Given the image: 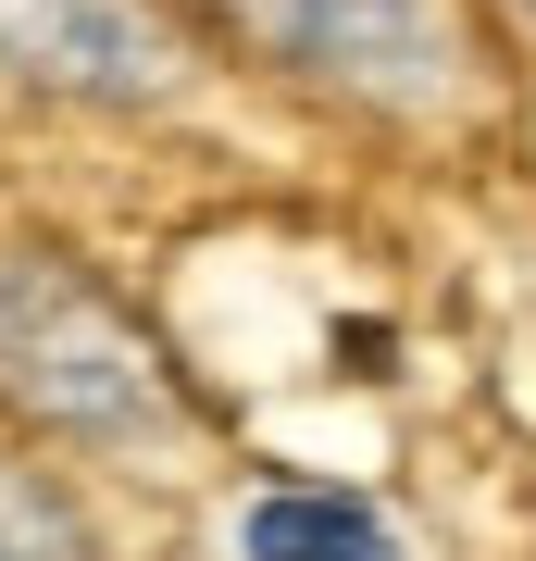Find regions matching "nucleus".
Returning <instances> with one entry per match:
<instances>
[{"label":"nucleus","instance_id":"4","mask_svg":"<svg viewBox=\"0 0 536 561\" xmlns=\"http://www.w3.org/2000/svg\"><path fill=\"white\" fill-rule=\"evenodd\" d=\"M250 561H399V537L362 500H324V486H275V500H250L238 524Z\"/></svg>","mask_w":536,"mask_h":561},{"label":"nucleus","instance_id":"2","mask_svg":"<svg viewBox=\"0 0 536 561\" xmlns=\"http://www.w3.org/2000/svg\"><path fill=\"white\" fill-rule=\"evenodd\" d=\"M250 25L287 62H312L338 88H375V101H437L475 62L461 0H250Z\"/></svg>","mask_w":536,"mask_h":561},{"label":"nucleus","instance_id":"5","mask_svg":"<svg viewBox=\"0 0 536 561\" xmlns=\"http://www.w3.org/2000/svg\"><path fill=\"white\" fill-rule=\"evenodd\" d=\"M0 561H88V524L62 486H38L25 461H0Z\"/></svg>","mask_w":536,"mask_h":561},{"label":"nucleus","instance_id":"6","mask_svg":"<svg viewBox=\"0 0 536 561\" xmlns=\"http://www.w3.org/2000/svg\"><path fill=\"white\" fill-rule=\"evenodd\" d=\"M524 13H536V0H524Z\"/></svg>","mask_w":536,"mask_h":561},{"label":"nucleus","instance_id":"3","mask_svg":"<svg viewBox=\"0 0 536 561\" xmlns=\"http://www.w3.org/2000/svg\"><path fill=\"white\" fill-rule=\"evenodd\" d=\"M0 62L76 101H162L187 76V38L162 0H0Z\"/></svg>","mask_w":536,"mask_h":561},{"label":"nucleus","instance_id":"1","mask_svg":"<svg viewBox=\"0 0 536 561\" xmlns=\"http://www.w3.org/2000/svg\"><path fill=\"white\" fill-rule=\"evenodd\" d=\"M0 387H13L38 424H88V437H125V424H162V362L150 337L100 300L62 262H0Z\"/></svg>","mask_w":536,"mask_h":561}]
</instances>
